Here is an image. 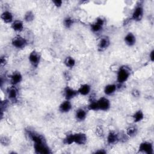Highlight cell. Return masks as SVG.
<instances>
[{"instance_id":"obj_1","label":"cell","mask_w":154,"mask_h":154,"mask_svg":"<svg viewBox=\"0 0 154 154\" xmlns=\"http://www.w3.org/2000/svg\"><path fill=\"white\" fill-rule=\"evenodd\" d=\"M130 75V71L126 66L120 67L117 71V81L119 84H123L126 82Z\"/></svg>"},{"instance_id":"obj_2","label":"cell","mask_w":154,"mask_h":154,"mask_svg":"<svg viewBox=\"0 0 154 154\" xmlns=\"http://www.w3.org/2000/svg\"><path fill=\"white\" fill-rule=\"evenodd\" d=\"M11 44L16 48L22 49L27 45L28 42L24 37L20 35H17L12 39Z\"/></svg>"},{"instance_id":"obj_3","label":"cell","mask_w":154,"mask_h":154,"mask_svg":"<svg viewBox=\"0 0 154 154\" xmlns=\"http://www.w3.org/2000/svg\"><path fill=\"white\" fill-rule=\"evenodd\" d=\"M34 151L38 154H49L51 153L52 152L46 143H40V144H34Z\"/></svg>"},{"instance_id":"obj_4","label":"cell","mask_w":154,"mask_h":154,"mask_svg":"<svg viewBox=\"0 0 154 154\" xmlns=\"http://www.w3.org/2000/svg\"><path fill=\"white\" fill-rule=\"evenodd\" d=\"M105 20L104 19H103L101 17H97L96 19L95 22L91 25V30L92 31V32L94 33L100 32L103 29V27L105 25Z\"/></svg>"},{"instance_id":"obj_5","label":"cell","mask_w":154,"mask_h":154,"mask_svg":"<svg viewBox=\"0 0 154 154\" xmlns=\"http://www.w3.org/2000/svg\"><path fill=\"white\" fill-rule=\"evenodd\" d=\"M27 134L31 140L34 142V144H40L46 143L44 137L42 135L38 134V133L32 131H27Z\"/></svg>"},{"instance_id":"obj_6","label":"cell","mask_w":154,"mask_h":154,"mask_svg":"<svg viewBox=\"0 0 154 154\" xmlns=\"http://www.w3.org/2000/svg\"><path fill=\"white\" fill-rule=\"evenodd\" d=\"M138 151L146 154H153V147L152 143L149 141L142 142L139 146Z\"/></svg>"},{"instance_id":"obj_7","label":"cell","mask_w":154,"mask_h":154,"mask_svg":"<svg viewBox=\"0 0 154 154\" xmlns=\"http://www.w3.org/2000/svg\"><path fill=\"white\" fill-rule=\"evenodd\" d=\"M87 137L85 134L78 132L73 134V142L78 145H84L87 143Z\"/></svg>"},{"instance_id":"obj_8","label":"cell","mask_w":154,"mask_h":154,"mask_svg":"<svg viewBox=\"0 0 154 154\" xmlns=\"http://www.w3.org/2000/svg\"><path fill=\"white\" fill-rule=\"evenodd\" d=\"M41 59V55L36 51H32L28 56V60L32 66L36 67L38 66Z\"/></svg>"},{"instance_id":"obj_9","label":"cell","mask_w":154,"mask_h":154,"mask_svg":"<svg viewBox=\"0 0 154 154\" xmlns=\"http://www.w3.org/2000/svg\"><path fill=\"white\" fill-rule=\"evenodd\" d=\"M143 13L144 10L143 6L141 4H138L135 7L134 9L132 14L131 19L135 21H140L141 20L143 16Z\"/></svg>"},{"instance_id":"obj_10","label":"cell","mask_w":154,"mask_h":154,"mask_svg":"<svg viewBox=\"0 0 154 154\" xmlns=\"http://www.w3.org/2000/svg\"><path fill=\"white\" fill-rule=\"evenodd\" d=\"M97 104L99 107V110L101 111H107L109 109L111 104L108 99L105 97H102L97 100Z\"/></svg>"},{"instance_id":"obj_11","label":"cell","mask_w":154,"mask_h":154,"mask_svg":"<svg viewBox=\"0 0 154 154\" xmlns=\"http://www.w3.org/2000/svg\"><path fill=\"white\" fill-rule=\"evenodd\" d=\"M64 96H65L66 100H70V99L74 98L78 94V90H74L67 86L64 88Z\"/></svg>"},{"instance_id":"obj_12","label":"cell","mask_w":154,"mask_h":154,"mask_svg":"<svg viewBox=\"0 0 154 154\" xmlns=\"http://www.w3.org/2000/svg\"><path fill=\"white\" fill-rule=\"evenodd\" d=\"M110 45V40L109 38L106 37H102L99 43H98V48L99 51H103L106 49H107Z\"/></svg>"},{"instance_id":"obj_13","label":"cell","mask_w":154,"mask_h":154,"mask_svg":"<svg viewBox=\"0 0 154 154\" xmlns=\"http://www.w3.org/2000/svg\"><path fill=\"white\" fill-rule=\"evenodd\" d=\"M7 94L8 99L13 102H15L17 100V90L15 87V85H13L9 87L7 90Z\"/></svg>"},{"instance_id":"obj_14","label":"cell","mask_w":154,"mask_h":154,"mask_svg":"<svg viewBox=\"0 0 154 154\" xmlns=\"http://www.w3.org/2000/svg\"><path fill=\"white\" fill-rule=\"evenodd\" d=\"M11 84L13 85H16L20 83L22 80V75L19 72H14L10 76Z\"/></svg>"},{"instance_id":"obj_15","label":"cell","mask_w":154,"mask_h":154,"mask_svg":"<svg viewBox=\"0 0 154 154\" xmlns=\"http://www.w3.org/2000/svg\"><path fill=\"white\" fill-rule=\"evenodd\" d=\"M119 141V135L114 131H110L107 136V143L109 145L114 144Z\"/></svg>"},{"instance_id":"obj_16","label":"cell","mask_w":154,"mask_h":154,"mask_svg":"<svg viewBox=\"0 0 154 154\" xmlns=\"http://www.w3.org/2000/svg\"><path fill=\"white\" fill-rule=\"evenodd\" d=\"M124 40L125 43L129 46H134L136 43V37L132 32H128L125 37Z\"/></svg>"},{"instance_id":"obj_17","label":"cell","mask_w":154,"mask_h":154,"mask_svg":"<svg viewBox=\"0 0 154 154\" xmlns=\"http://www.w3.org/2000/svg\"><path fill=\"white\" fill-rule=\"evenodd\" d=\"M72 109V104L68 100H66L65 101L63 102L59 106V110L61 112L66 113Z\"/></svg>"},{"instance_id":"obj_18","label":"cell","mask_w":154,"mask_h":154,"mask_svg":"<svg viewBox=\"0 0 154 154\" xmlns=\"http://www.w3.org/2000/svg\"><path fill=\"white\" fill-rule=\"evenodd\" d=\"M1 18L5 23H10L13 22V16L10 11H5L1 14Z\"/></svg>"},{"instance_id":"obj_19","label":"cell","mask_w":154,"mask_h":154,"mask_svg":"<svg viewBox=\"0 0 154 154\" xmlns=\"http://www.w3.org/2000/svg\"><path fill=\"white\" fill-rule=\"evenodd\" d=\"M11 27L14 31L20 32L23 29V23L20 20H16L12 22Z\"/></svg>"},{"instance_id":"obj_20","label":"cell","mask_w":154,"mask_h":154,"mask_svg":"<svg viewBox=\"0 0 154 154\" xmlns=\"http://www.w3.org/2000/svg\"><path fill=\"white\" fill-rule=\"evenodd\" d=\"M90 91H91V87L90 85L87 84H82L78 90V94H80L83 96L88 95L90 93Z\"/></svg>"},{"instance_id":"obj_21","label":"cell","mask_w":154,"mask_h":154,"mask_svg":"<svg viewBox=\"0 0 154 154\" xmlns=\"http://www.w3.org/2000/svg\"><path fill=\"white\" fill-rule=\"evenodd\" d=\"M76 119L79 121H83L87 117V112L82 108H79L76 110L75 113Z\"/></svg>"},{"instance_id":"obj_22","label":"cell","mask_w":154,"mask_h":154,"mask_svg":"<svg viewBox=\"0 0 154 154\" xmlns=\"http://www.w3.org/2000/svg\"><path fill=\"white\" fill-rule=\"evenodd\" d=\"M117 90V85L116 84H108L104 88V93L106 95L112 94Z\"/></svg>"},{"instance_id":"obj_23","label":"cell","mask_w":154,"mask_h":154,"mask_svg":"<svg viewBox=\"0 0 154 154\" xmlns=\"http://www.w3.org/2000/svg\"><path fill=\"white\" fill-rule=\"evenodd\" d=\"M144 114H143V111L141 110H138L132 116L133 121L135 123L139 122L144 119Z\"/></svg>"},{"instance_id":"obj_24","label":"cell","mask_w":154,"mask_h":154,"mask_svg":"<svg viewBox=\"0 0 154 154\" xmlns=\"http://www.w3.org/2000/svg\"><path fill=\"white\" fill-rule=\"evenodd\" d=\"M76 64L75 60L72 57H67L64 60V64L69 68H73Z\"/></svg>"},{"instance_id":"obj_25","label":"cell","mask_w":154,"mask_h":154,"mask_svg":"<svg viewBox=\"0 0 154 154\" xmlns=\"http://www.w3.org/2000/svg\"><path fill=\"white\" fill-rule=\"evenodd\" d=\"M74 23V19L70 17H66L63 21V24L66 28H70Z\"/></svg>"},{"instance_id":"obj_26","label":"cell","mask_w":154,"mask_h":154,"mask_svg":"<svg viewBox=\"0 0 154 154\" xmlns=\"http://www.w3.org/2000/svg\"><path fill=\"white\" fill-rule=\"evenodd\" d=\"M87 108H88V109L91 110V111L99 110V107H98V104H97V100H91L87 106Z\"/></svg>"},{"instance_id":"obj_27","label":"cell","mask_w":154,"mask_h":154,"mask_svg":"<svg viewBox=\"0 0 154 154\" xmlns=\"http://www.w3.org/2000/svg\"><path fill=\"white\" fill-rule=\"evenodd\" d=\"M137 134V129L134 126H130L126 129V134L130 137H132L136 135Z\"/></svg>"},{"instance_id":"obj_28","label":"cell","mask_w":154,"mask_h":154,"mask_svg":"<svg viewBox=\"0 0 154 154\" xmlns=\"http://www.w3.org/2000/svg\"><path fill=\"white\" fill-rule=\"evenodd\" d=\"M34 19V14L32 11H28L25 16H24V20L26 22H31Z\"/></svg>"},{"instance_id":"obj_29","label":"cell","mask_w":154,"mask_h":154,"mask_svg":"<svg viewBox=\"0 0 154 154\" xmlns=\"http://www.w3.org/2000/svg\"><path fill=\"white\" fill-rule=\"evenodd\" d=\"M63 143L65 144L70 145L73 143V134H70L66 135V137L64 138Z\"/></svg>"},{"instance_id":"obj_30","label":"cell","mask_w":154,"mask_h":154,"mask_svg":"<svg viewBox=\"0 0 154 154\" xmlns=\"http://www.w3.org/2000/svg\"><path fill=\"white\" fill-rule=\"evenodd\" d=\"M1 143L3 146H7L10 143V140L5 136L1 137Z\"/></svg>"},{"instance_id":"obj_31","label":"cell","mask_w":154,"mask_h":154,"mask_svg":"<svg viewBox=\"0 0 154 154\" xmlns=\"http://www.w3.org/2000/svg\"><path fill=\"white\" fill-rule=\"evenodd\" d=\"M52 2L54 4L55 6H56L57 7H60L62 5V3H63V1L61 0H55V1H53Z\"/></svg>"},{"instance_id":"obj_32","label":"cell","mask_w":154,"mask_h":154,"mask_svg":"<svg viewBox=\"0 0 154 154\" xmlns=\"http://www.w3.org/2000/svg\"><path fill=\"white\" fill-rule=\"evenodd\" d=\"M7 58L5 56H3V57H1V66H4L7 64Z\"/></svg>"},{"instance_id":"obj_33","label":"cell","mask_w":154,"mask_h":154,"mask_svg":"<svg viewBox=\"0 0 154 154\" xmlns=\"http://www.w3.org/2000/svg\"><path fill=\"white\" fill-rule=\"evenodd\" d=\"M132 94L133 95V96L134 97H138L140 95V91L137 90H134L132 91Z\"/></svg>"},{"instance_id":"obj_34","label":"cell","mask_w":154,"mask_h":154,"mask_svg":"<svg viewBox=\"0 0 154 154\" xmlns=\"http://www.w3.org/2000/svg\"><path fill=\"white\" fill-rule=\"evenodd\" d=\"M96 132H97V133L98 135H102L103 134V130H102V128H100V127H97V128Z\"/></svg>"},{"instance_id":"obj_35","label":"cell","mask_w":154,"mask_h":154,"mask_svg":"<svg viewBox=\"0 0 154 154\" xmlns=\"http://www.w3.org/2000/svg\"><path fill=\"white\" fill-rule=\"evenodd\" d=\"M149 57H150V59L151 60V61H153V60H154V51L152 50L150 54H149Z\"/></svg>"},{"instance_id":"obj_36","label":"cell","mask_w":154,"mask_h":154,"mask_svg":"<svg viewBox=\"0 0 154 154\" xmlns=\"http://www.w3.org/2000/svg\"><path fill=\"white\" fill-rule=\"evenodd\" d=\"M106 152L105 150H104L103 149H101L99 150H97L95 152V153H106Z\"/></svg>"}]
</instances>
